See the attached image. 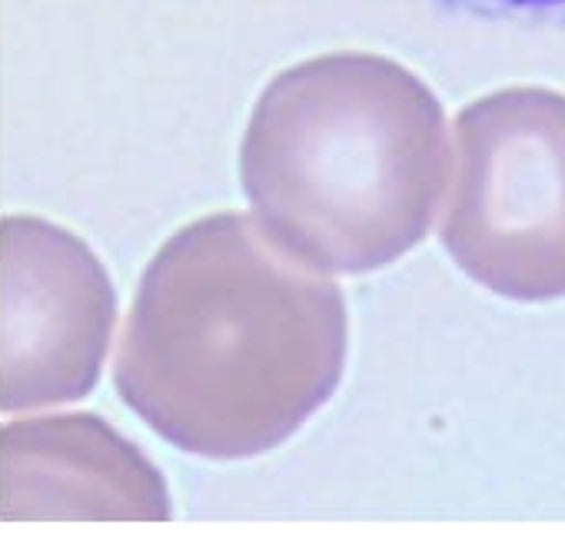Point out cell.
<instances>
[{"instance_id": "cell-3", "label": "cell", "mask_w": 565, "mask_h": 535, "mask_svg": "<svg viewBox=\"0 0 565 535\" xmlns=\"http://www.w3.org/2000/svg\"><path fill=\"white\" fill-rule=\"evenodd\" d=\"M439 236L502 300L565 297V94L505 87L459 110Z\"/></svg>"}, {"instance_id": "cell-5", "label": "cell", "mask_w": 565, "mask_h": 535, "mask_svg": "<svg viewBox=\"0 0 565 535\" xmlns=\"http://www.w3.org/2000/svg\"><path fill=\"white\" fill-rule=\"evenodd\" d=\"M4 522H167L160 469L90 413L8 422L0 432Z\"/></svg>"}, {"instance_id": "cell-6", "label": "cell", "mask_w": 565, "mask_h": 535, "mask_svg": "<svg viewBox=\"0 0 565 535\" xmlns=\"http://www.w3.org/2000/svg\"><path fill=\"white\" fill-rule=\"evenodd\" d=\"M423 4L479 21L565 34V0H423Z\"/></svg>"}, {"instance_id": "cell-2", "label": "cell", "mask_w": 565, "mask_h": 535, "mask_svg": "<svg viewBox=\"0 0 565 535\" xmlns=\"http://www.w3.org/2000/svg\"><path fill=\"white\" fill-rule=\"evenodd\" d=\"M446 180L443 104L413 71L370 51L279 71L239 143L256 220L323 274H373L416 249Z\"/></svg>"}, {"instance_id": "cell-1", "label": "cell", "mask_w": 565, "mask_h": 535, "mask_svg": "<svg viewBox=\"0 0 565 535\" xmlns=\"http://www.w3.org/2000/svg\"><path fill=\"white\" fill-rule=\"evenodd\" d=\"M347 300L256 216L223 210L177 229L147 263L114 383L134 416L186 456L273 452L337 393Z\"/></svg>"}, {"instance_id": "cell-4", "label": "cell", "mask_w": 565, "mask_h": 535, "mask_svg": "<svg viewBox=\"0 0 565 535\" xmlns=\"http://www.w3.org/2000/svg\"><path fill=\"white\" fill-rule=\"evenodd\" d=\"M117 323L107 266L71 229L0 223V409L31 413L94 393Z\"/></svg>"}]
</instances>
